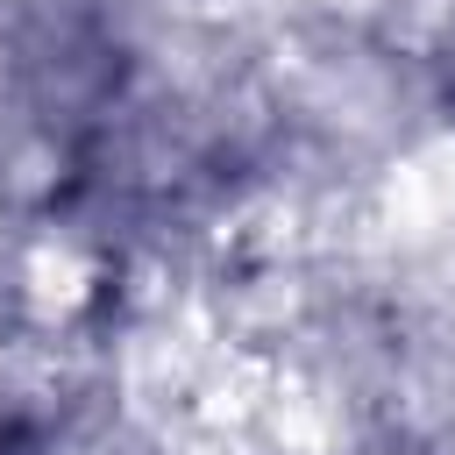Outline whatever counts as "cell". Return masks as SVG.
Wrapping results in <instances>:
<instances>
[{"mask_svg":"<svg viewBox=\"0 0 455 455\" xmlns=\"http://www.w3.org/2000/svg\"><path fill=\"white\" fill-rule=\"evenodd\" d=\"M448 114H455V71H448Z\"/></svg>","mask_w":455,"mask_h":455,"instance_id":"cell-1","label":"cell"}]
</instances>
